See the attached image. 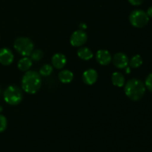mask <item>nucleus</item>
Instances as JSON below:
<instances>
[{
    "instance_id": "f257e3e1",
    "label": "nucleus",
    "mask_w": 152,
    "mask_h": 152,
    "mask_svg": "<svg viewBox=\"0 0 152 152\" xmlns=\"http://www.w3.org/2000/svg\"><path fill=\"white\" fill-rule=\"evenodd\" d=\"M42 86V79L39 73L35 71H26L22 80L23 91L30 94L37 93Z\"/></svg>"
},
{
    "instance_id": "f03ea898",
    "label": "nucleus",
    "mask_w": 152,
    "mask_h": 152,
    "mask_svg": "<svg viewBox=\"0 0 152 152\" xmlns=\"http://www.w3.org/2000/svg\"><path fill=\"white\" fill-rule=\"evenodd\" d=\"M145 83L138 79H132L125 85V94L130 99L138 101L142 98L145 92Z\"/></svg>"
},
{
    "instance_id": "7ed1b4c3",
    "label": "nucleus",
    "mask_w": 152,
    "mask_h": 152,
    "mask_svg": "<svg viewBox=\"0 0 152 152\" xmlns=\"http://www.w3.org/2000/svg\"><path fill=\"white\" fill-rule=\"evenodd\" d=\"M3 97L4 101L10 105H17L23 99L22 91L18 86H10L5 89Z\"/></svg>"
},
{
    "instance_id": "20e7f679",
    "label": "nucleus",
    "mask_w": 152,
    "mask_h": 152,
    "mask_svg": "<svg viewBox=\"0 0 152 152\" xmlns=\"http://www.w3.org/2000/svg\"><path fill=\"white\" fill-rule=\"evenodd\" d=\"M13 47L20 55L29 56L34 50V43L28 37H19L14 41Z\"/></svg>"
},
{
    "instance_id": "39448f33",
    "label": "nucleus",
    "mask_w": 152,
    "mask_h": 152,
    "mask_svg": "<svg viewBox=\"0 0 152 152\" xmlns=\"http://www.w3.org/2000/svg\"><path fill=\"white\" fill-rule=\"evenodd\" d=\"M129 21L135 28H141L145 27L149 21V17L146 12L142 10H134L130 13Z\"/></svg>"
},
{
    "instance_id": "423d86ee",
    "label": "nucleus",
    "mask_w": 152,
    "mask_h": 152,
    "mask_svg": "<svg viewBox=\"0 0 152 152\" xmlns=\"http://www.w3.org/2000/svg\"><path fill=\"white\" fill-rule=\"evenodd\" d=\"M88 36L83 30H77L71 36L70 42L74 47H80L87 42Z\"/></svg>"
},
{
    "instance_id": "0eeeda50",
    "label": "nucleus",
    "mask_w": 152,
    "mask_h": 152,
    "mask_svg": "<svg viewBox=\"0 0 152 152\" xmlns=\"http://www.w3.org/2000/svg\"><path fill=\"white\" fill-rule=\"evenodd\" d=\"M14 55L10 49L7 48H2L0 49V63L2 65H10L13 63Z\"/></svg>"
},
{
    "instance_id": "6e6552de",
    "label": "nucleus",
    "mask_w": 152,
    "mask_h": 152,
    "mask_svg": "<svg viewBox=\"0 0 152 152\" xmlns=\"http://www.w3.org/2000/svg\"><path fill=\"white\" fill-rule=\"evenodd\" d=\"M113 64L115 67L120 69H123V68H126L127 65H129V58H128L127 55L125 54L124 53H116L112 58Z\"/></svg>"
},
{
    "instance_id": "1a4fd4ad",
    "label": "nucleus",
    "mask_w": 152,
    "mask_h": 152,
    "mask_svg": "<svg viewBox=\"0 0 152 152\" xmlns=\"http://www.w3.org/2000/svg\"><path fill=\"white\" fill-rule=\"evenodd\" d=\"M96 59L101 65H108L111 63L112 57L107 50H99L96 53Z\"/></svg>"
},
{
    "instance_id": "9d476101",
    "label": "nucleus",
    "mask_w": 152,
    "mask_h": 152,
    "mask_svg": "<svg viewBox=\"0 0 152 152\" xmlns=\"http://www.w3.org/2000/svg\"><path fill=\"white\" fill-rule=\"evenodd\" d=\"M98 79V74L96 71L94 69H90L86 70L84 71L83 74V80L86 84L88 85V86H91L94 85Z\"/></svg>"
},
{
    "instance_id": "9b49d317",
    "label": "nucleus",
    "mask_w": 152,
    "mask_h": 152,
    "mask_svg": "<svg viewBox=\"0 0 152 152\" xmlns=\"http://www.w3.org/2000/svg\"><path fill=\"white\" fill-rule=\"evenodd\" d=\"M52 65L56 69H62L66 65L67 59L65 56L62 53H58L53 56L51 59Z\"/></svg>"
},
{
    "instance_id": "f8f14e48",
    "label": "nucleus",
    "mask_w": 152,
    "mask_h": 152,
    "mask_svg": "<svg viewBox=\"0 0 152 152\" xmlns=\"http://www.w3.org/2000/svg\"><path fill=\"white\" fill-rule=\"evenodd\" d=\"M77 55L81 59L85 61L90 60L93 58V52L87 47H82L77 51Z\"/></svg>"
},
{
    "instance_id": "ddd939ff",
    "label": "nucleus",
    "mask_w": 152,
    "mask_h": 152,
    "mask_svg": "<svg viewBox=\"0 0 152 152\" xmlns=\"http://www.w3.org/2000/svg\"><path fill=\"white\" fill-rule=\"evenodd\" d=\"M74 79V74L69 70H62L59 74V80L64 84L70 83Z\"/></svg>"
},
{
    "instance_id": "4468645a",
    "label": "nucleus",
    "mask_w": 152,
    "mask_h": 152,
    "mask_svg": "<svg viewBox=\"0 0 152 152\" xmlns=\"http://www.w3.org/2000/svg\"><path fill=\"white\" fill-rule=\"evenodd\" d=\"M33 64V61L28 56H25L22 58L18 62V68L21 71H28L31 68Z\"/></svg>"
},
{
    "instance_id": "2eb2a0df",
    "label": "nucleus",
    "mask_w": 152,
    "mask_h": 152,
    "mask_svg": "<svg viewBox=\"0 0 152 152\" xmlns=\"http://www.w3.org/2000/svg\"><path fill=\"white\" fill-rule=\"evenodd\" d=\"M111 81L115 86L123 87L125 85V77L120 72H114L111 76Z\"/></svg>"
},
{
    "instance_id": "dca6fc26",
    "label": "nucleus",
    "mask_w": 152,
    "mask_h": 152,
    "mask_svg": "<svg viewBox=\"0 0 152 152\" xmlns=\"http://www.w3.org/2000/svg\"><path fill=\"white\" fill-rule=\"evenodd\" d=\"M129 65L132 68H137L140 67L142 64V59L140 55H135L132 59H130L129 62Z\"/></svg>"
},
{
    "instance_id": "f3484780",
    "label": "nucleus",
    "mask_w": 152,
    "mask_h": 152,
    "mask_svg": "<svg viewBox=\"0 0 152 152\" xmlns=\"http://www.w3.org/2000/svg\"><path fill=\"white\" fill-rule=\"evenodd\" d=\"M53 66L50 64H45L39 70V74L42 77H48L53 73Z\"/></svg>"
},
{
    "instance_id": "a211bd4d",
    "label": "nucleus",
    "mask_w": 152,
    "mask_h": 152,
    "mask_svg": "<svg viewBox=\"0 0 152 152\" xmlns=\"http://www.w3.org/2000/svg\"><path fill=\"white\" fill-rule=\"evenodd\" d=\"M43 52L41 50H33V52L31 53V59H32V61H35V62H38L40 61L43 58Z\"/></svg>"
},
{
    "instance_id": "6ab92c4d",
    "label": "nucleus",
    "mask_w": 152,
    "mask_h": 152,
    "mask_svg": "<svg viewBox=\"0 0 152 152\" xmlns=\"http://www.w3.org/2000/svg\"><path fill=\"white\" fill-rule=\"evenodd\" d=\"M7 126V121L6 117L4 115L0 114V133L5 131Z\"/></svg>"
},
{
    "instance_id": "aec40b11",
    "label": "nucleus",
    "mask_w": 152,
    "mask_h": 152,
    "mask_svg": "<svg viewBox=\"0 0 152 152\" xmlns=\"http://www.w3.org/2000/svg\"><path fill=\"white\" fill-rule=\"evenodd\" d=\"M145 88H146L149 91L152 92V74H148V77H146L145 82Z\"/></svg>"
},
{
    "instance_id": "412c9836",
    "label": "nucleus",
    "mask_w": 152,
    "mask_h": 152,
    "mask_svg": "<svg viewBox=\"0 0 152 152\" xmlns=\"http://www.w3.org/2000/svg\"><path fill=\"white\" fill-rule=\"evenodd\" d=\"M129 1L130 4H132V5H140L142 2L144 1V0H128Z\"/></svg>"
},
{
    "instance_id": "4be33fe9",
    "label": "nucleus",
    "mask_w": 152,
    "mask_h": 152,
    "mask_svg": "<svg viewBox=\"0 0 152 152\" xmlns=\"http://www.w3.org/2000/svg\"><path fill=\"white\" fill-rule=\"evenodd\" d=\"M146 13H147V15L148 16V17L152 18V6H151L150 7H148V9L147 10Z\"/></svg>"
},
{
    "instance_id": "5701e85b",
    "label": "nucleus",
    "mask_w": 152,
    "mask_h": 152,
    "mask_svg": "<svg viewBox=\"0 0 152 152\" xmlns=\"http://www.w3.org/2000/svg\"><path fill=\"white\" fill-rule=\"evenodd\" d=\"M80 28L81 30H83V31H84V30H86V28H87V25H86V24H85V23H81L80 25Z\"/></svg>"
},
{
    "instance_id": "b1692460",
    "label": "nucleus",
    "mask_w": 152,
    "mask_h": 152,
    "mask_svg": "<svg viewBox=\"0 0 152 152\" xmlns=\"http://www.w3.org/2000/svg\"><path fill=\"white\" fill-rule=\"evenodd\" d=\"M130 68H126V73H127V74H129V73H130Z\"/></svg>"
},
{
    "instance_id": "393cba45",
    "label": "nucleus",
    "mask_w": 152,
    "mask_h": 152,
    "mask_svg": "<svg viewBox=\"0 0 152 152\" xmlns=\"http://www.w3.org/2000/svg\"><path fill=\"white\" fill-rule=\"evenodd\" d=\"M2 111H3V107L1 106V105H0V114H1Z\"/></svg>"
}]
</instances>
